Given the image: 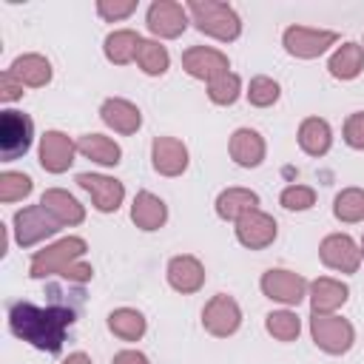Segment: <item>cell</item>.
<instances>
[{
  "mask_svg": "<svg viewBox=\"0 0 364 364\" xmlns=\"http://www.w3.org/2000/svg\"><path fill=\"white\" fill-rule=\"evenodd\" d=\"M63 364H91V358H88L85 353H74V355H68Z\"/></svg>",
  "mask_w": 364,
  "mask_h": 364,
  "instance_id": "cell-42",
  "label": "cell"
},
{
  "mask_svg": "<svg viewBox=\"0 0 364 364\" xmlns=\"http://www.w3.org/2000/svg\"><path fill=\"white\" fill-rule=\"evenodd\" d=\"M256 205H259V196L253 191H247V188H228L216 199V213L222 219H239L242 213L253 210Z\"/></svg>",
  "mask_w": 364,
  "mask_h": 364,
  "instance_id": "cell-26",
  "label": "cell"
},
{
  "mask_svg": "<svg viewBox=\"0 0 364 364\" xmlns=\"http://www.w3.org/2000/svg\"><path fill=\"white\" fill-rule=\"evenodd\" d=\"M262 290L267 299H276V301H284V304H299L304 299V290H307V282L290 270H267L262 276Z\"/></svg>",
  "mask_w": 364,
  "mask_h": 364,
  "instance_id": "cell-14",
  "label": "cell"
},
{
  "mask_svg": "<svg viewBox=\"0 0 364 364\" xmlns=\"http://www.w3.org/2000/svg\"><path fill=\"white\" fill-rule=\"evenodd\" d=\"M40 205L60 222V225H80L82 222V205L74 199V196H68L65 191H57V188H51V191H46L43 193V199H40Z\"/></svg>",
  "mask_w": 364,
  "mask_h": 364,
  "instance_id": "cell-21",
  "label": "cell"
},
{
  "mask_svg": "<svg viewBox=\"0 0 364 364\" xmlns=\"http://www.w3.org/2000/svg\"><path fill=\"white\" fill-rule=\"evenodd\" d=\"M77 151L82 156L100 162V165H117L119 162V145L114 139L102 136V134H85V136H80Z\"/></svg>",
  "mask_w": 364,
  "mask_h": 364,
  "instance_id": "cell-27",
  "label": "cell"
},
{
  "mask_svg": "<svg viewBox=\"0 0 364 364\" xmlns=\"http://www.w3.org/2000/svg\"><path fill=\"white\" fill-rule=\"evenodd\" d=\"M136 46H139V34L131 28H119L105 37V57L117 65H125L136 57Z\"/></svg>",
  "mask_w": 364,
  "mask_h": 364,
  "instance_id": "cell-28",
  "label": "cell"
},
{
  "mask_svg": "<svg viewBox=\"0 0 364 364\" xmlns=\"http://www.w3.org/2000/svg\"><path fill=\"white\" fill-rule=\"evenodd\" d=\"M23 94V82L11 74V71H6L3 77H0V97L9 102V100H17Z\"/></svg>",
  "mask_w": 364,
  "mask_h": 364,
  "instance_id": "cell-39",
  "label": "cell"
},
{
  "mask_svg": "<svg viewBox=\"0 0 364 364\" xmlns=\"http://www.w3.org/2000/svg\"><path fill=\"white\" fill-rule=\"evenodd\" d=\"M111 364H148V358L142 353H136V350H122V353L114 355Z\"/></svg>",
  "mask_w": 364,
  "mask_h": 364,
  "instance_id": "cell-41",
  "label": "cell"
},
{
  "mask_svg": "<svg viewBox=\"0 0 364 364\" xmlns=\"http://www.w3.org/2000/svg\"><path fill=\"white\" fill-rule=\"evenodd\" d=\"M230 156L245 168H256L264 159V139L250 128H239L230 136Z\"/></svg>",
  "mask_w": 364,
  "mask_h": 364,
  "instance_id": "cell-19",
  "label": "cell"
},
{
  "mask_svg": "<svg viewBox=\"0 0 364 364\" xmlns=\"http://www.w3.org/2000/svg\"><path fill=\"white\" fill-rule=\"evenodd\" d=\"M85 253V242L77 239V236H68L46 250H37L34 259H31V276L34 279H43L48 273H63L68 264H74L80 256Z\"/></svg>",
  "mask_w": 364,
  "mask_h": 364,
  "instance_id": "cell-5",
  "label": "cell"
},
{
  "mask_svg": "<svg viewBox=\"0 0 364 364\" xmlns=\"http://www.w3.org/2000/svg\"><path fill=\"white\" fill-rule=\"evenodd\" d=\"M100 114H102V119H105L114 131H119V134H134V131L139 128V122H142L139 108L131 105L128 100H119V97L105 100L102 108H100Z\"/></svg>",
  "mask_w": 364,
  "mask_h": 364,
  "instance_id": "cell-18",
  "label": "cell"
},
{
  "mask_svg": "<svg viewBox=\"0 0 364 364\" xmlns=\"http://www.w3.org/2000/svg\"><path fill=\"white\" fill-rule=\"evenodd\" d=\"M23 85H46L51 80V65L46 57L40 54H23L14 60V65L9 68Z\"/></svg>",
  "mask_w": 364,
  "mask_h": 364,
  "instance_id": "cell-25",
  "label": "cell"
},
{
  "mask_svg": "<svg viewBox=\"0 0 364 364\" xmlns=\"http://www.w3.org/2000/svg\"><path fill=\"white\" fill-rule=\"evenodd\" d=\"M338 40L336 31H318V28H307V26H290L284 31V48L293 57H318L321 51H327L333 43Z\"/></svg>",
  "mask_w": 364,
  "mask_h": 364,
  "instance_id": "cell-6",
  "label": "cell"
},
{
  "mask_svg": "<svg viewBox=\"0 0 364 364\" xmlns=\"http://www.w3.org/2000/svg\"><path fill=\"white\" fill-rule=\"evenodd\" d=\"M14 225H17V242H20L23 247L40 242L43 236H51V233L60 228V222H57L43 205L23 208V210L14 216Z\"/></svg>",
  "mask_w": 364,
  "mask_h": 364,
  "instance_id": "cell-11",
  "label": "cell"
},
{
  "mask_svg": "<svg viewBox=\"0 0 364 364\" xmlns=\"http://www.w3.org/2000/svg\"><path fill=\"white\" fill-rule=\"evenodd\" d=\"M168 210H165V202L148 191H139L136 199H134V208H131V219L136 222V228L142 230H156L162 222H165Z\"/></svg>",
  "mask_w": 364,
  "mask_h": 364,
  "instance_id": "cell-22",
  "label": "cell"
},
{
  "mask_svg": "<svg viewBox=\"0 0 364 364\" xmlns=\"http://www.w3.org/2000/svg\"><path fill=\"white\" fill-rule=\"evenodd\" d=\"M336 216L341 222H361L364 219V191L361 188H347L336 196V205H333Z\"/></svg>",
  "mask_w": 364,
  "mask_h": 364,
  "instance_id": "cell-31",
  "label": "cell"
},
{
  "mask_svg": "<svg viewBox=\"0 0 364 364\" xmlns=\"http://www.w3.org/2000/svg\"><path fill=\"white\" fill-rule=\"evenodd\" d=\"M239 321H242L239 304L230 296H225V293L213 296L205 304V310H202V324L213 336H230V333H236L239 330Z\"/></svg>",
  "mask_w": 364,
  "mask_h": 364,
  "instance_id": "cell-8",
  "label": "cell"
},
{
  "mask_svg": "<svg viewBox=\"0 0 364 364\" xmlns=\"http://www.w3.org/2000/svg\"><path fill=\"white\" fill-rule=\"evenodd\" d=\"M347 301V284L336 282V279H316L310 284V304H313V313H333L336 307H341Z\"/></svg>",
  "mask_w": 364,
  "mask_h": 364,
  "instance_id": "cell-20",
  "label": "cell"
},
{
  "mask_svg": "<svg viewBox=\"0 0 364 364\" xmlns=\"http://www.w3.org/2000/svg\"><path fill=\"white\" fill-rule=\"evenodd\" d=\"M310 333L316 338V344L333 355L338 353H347L355 333H353V324L344 321L341 316H330V313H313L310 318Z\"/></svg>",
  "mask_w": 364,
  "mask_h": 364,
  "instance_id": "cell-3",
  "label": "cell"
},
{
  "mask_svg": "<svg viewBox=\"0 0 364 364\" xmlns=\"http://www.w3.org/2000/svg\"><path fill=\"white\" fill-rule=\"evenodd\" d=\"M236 236L245 247L262 250L276 239V219L262 213L259 208H253V210H247L236 219Z\"/></svg>",
  "mask_w": 364,
  "mask_h": 364,
  "instance_id": "cell-7",
  "label": "cell"
},
{
  "mask_svg": "<svg viewBox=\"0 0 364 364\" xmlns=\"http://www.w3.org/2000/svg\"><path fill=\"white\" fill-rule=\"evenodd\" d=\"M31 191V179L26 173H3L0 176V199L3 202H14L20 196H26Z\"/></svg>",
  "mask_w": 364,
  "mask_h": 364,
  "instance_id": "cell-35",
  "label": "cell"
},
{
  "mask_svg": "<svg viewBox=\"0 0 364 364\" xmlns=\"http://www.w3.org/2000/svg\"><path fill=\"white\" fill-rule=\"evenodd\" d=\"M74 148L77 145L65 134L48 131V134H43V142H40V165L51 173H60L74 162Z\"/></svg>",
  "mask_w": 364,
  "mask_h": 364,
  "instance_id": "cell-15",
  "label": "cell"
},
{
  "mask_svg": "<svg viewBox=\"0 0 364 364\" xmlns=\"http://www.w3.org/2000/svg\"><path fill=\"white\" fill-rule=\"evenodd\" d=\"M188 26V9L173 0H156L148 9V28L159 37H179Z\"/></svg>",
  "mask_w": 364,
  "mask_h": 364,
  "instance_id": "cell-9",
  "label": "cell"
},
{
  "mask_svg": "<svg viewBox=\"0 0 364 364\" xmlns=\"http://www.w3.org/2000/svg\"><path fill=\"white\" fill-rule=\"evenodd\" d=\"M239 88H242L239 77H236L233 71H228V74H222V77H216V80L208 82V97H210L216 105H230V102H236Z\"/></svg>",
  "mask_w": 364,
  "mask_h": 364,
  "instance_id": "cell-32",
  "label": "cell"
},
{
  "mask_svg": "<svg viewBox=\"0 0 364 364\" xmlns=\"http://www.w3.org/2000/svg\"><path fill=\"white\" fill-rule=\"evenodd\" d=\"M154 168L165 176H176L188 168V148L173 136L154 139Z\"/></svg>",
  "mask_w": 364,
  "mask_h": 364,
  "instance_id": "cell-16",
  "label": "cell"
},
{
  "mask_svg": "<svg viewBox=\"0 0 364 364\" xmlns=\"http://www.w3.org/2000/svg\"><path fill=\"white\" fill-rule=\"evenodd\" d=\"M34 125L23 111H3L0 114V154L6 162L23 156L31 148Z\"/></svg>",
  "mask_w": 364,
  "mask_h": 364,
  "instance_id": "cell-4",
  "label": "cell"
},
{
  "mask_svg": "<svg viewBox=\"0 0 364 364\" xmlns=\"http://www.w3.org/2000/svg\"><path fill=\"white\" fill-rule=\"evenodd\" d=\"M77 185L91 193L97 210H102V213L117 210L119 202H122V196H125L122 182H117V179H111V176H100V173H80V176H77Z\"/></svg>",
  "mask_w": 364,
  "mask_h": 364,
  "instance_id": "cell-13",
  "label": "cell"
},
{
  "mask_svg": "<svg viewBox=\"0 0 364 364\" xmlns=\"http://www.w3.org/2000/svg\"><path fill=\"white\" fill-rule=\"evenodd\" d=\"M185 9H188V14L193 17V23L202 34H210L216 40H236L239 31H242V20L228 3L191 0Z\"/></svg>",
  "mask_w": 364,
  "mask_h": 364,
  "instance_id": "cell-2",
  "label": "cell"
},
{
  "mask_svg": "<svg viewBox=\"0 0 364 364\" xmlns=\"http://www.w3.org/2000/svg\"><path fill=\"white\" fill-rule=\"evenodd\" d=\"M182 65H185V71L191 77H199V80H208V82L222 77V74H228V68H230L228 57L222 51H216V48H208V46L188 48L182 54Z\"/></svg>",
  "mask_w": 364,
  "mask_h": 364,
  "instance_id": "cell-10",
  "label": "cell"
},
{
  "mask_svg": "<svg viewBox=\"0 0 364 364\" xmlns=\"http://www.w3.org/2000/svg\"><path fill=\"white\" fill-rule=\"evenodd\" d=\"M136 9V3L134 0H125V3H111V0H100L97 3V11H100V17H105V20H122V17H128L131 11Z\"/></svg>",
  "mask_w": 364,
  "mask_h": 364,
  "instance_id": "cell-38",
  "label": "cell"
},
{
  "mask_svg": "<svg viewBox=\"0 0 364 364\" xmlns=\"http://www.w3.org/2000/svg\"><path fill=\"white\" fill-rule=\"evenodd\" d=\"M247 100L259 108H267L279 100V82L270 80V77H253L250 80V88H247Z\"/></svg>",
  "mask_w": 364,
  "mask_h": 364,
  "instance_id": "cell-34",
  "label": "cell"
},
{
  "mask_svg": "<svg viewBox=\"0 0 364 364\" xmlns=\"http://www.w3.org/2000/svg\"><path fill=\"white\" fill-rule=\"evenodd\" d=\"M168 282L179 293H196L205 282V267L193 256H173L168 264Z\"/></svg>",
  "mask_w": 364,
  "mask_h": 364,
  "instance_id": "cell-17",
  "label": "cell"
},
{
  "mask_svg": "<svg viewBox=\"0 0 364 364\" xmlns=\"http://www.w3.org/2000/svg\"><path fill=\"white\" fill-rule=\"evenodd\" d=\"M134 60L139 63V68L145 74H165V68H168V51H165V46H159L154 40H139Z\"/></svg>",
  "mask_w": 364,
  "mask_h": 364,
  "instance_id": "cell-30",
  "label": "cell"
},
{
  "mask_svg": "<svg viewBox=\"0 0 364 364\" xmlns=\"http://www.w3.org/2000/svg\"><path fill=\"white\" fill-rule=\"evenodd\" d=\"M327 68H330V74L338 77V80H353V77H358L361 68H364V48H361L358 43H344V46L330 57Z\"/></svg>",
  "mask_w": 364,
  "mask_h": 364,
  "instance_id": "cell-23",
  "label": "cell"
},
{
  "mask_svg": "<svg viewBox=\"0 0 364 364\" xmlns=\"http://www.w3.org/2000/svg\"><path fill=\"white\" fill-rule=\"evenodd\" d=\"M301 324H299V316L296 313H287V310H279V313H270L267 316V333L279 341H293L299 336Z\"/></svg>",
  "mask_w": 364,
  "mask_h": 364,
  "instance_id": "cell-33",
  "label": "cell"
},
{
  "mask_svg": "<svg viewBox=\"0 0 364 364\" xmlns=\"http://www.w3.org/2000/svg\"><path fill=\"white\" fill-rule=\"evenodd\" d=\"M321 253V262L333 270H341V273H355L358 270V262H361V250L355 247V242L347 236V233H333L321 242L318 247Z\"/></svg>",
  "mask_w": 364,
  "mask_h": 364,
  "instance_id": "cell-12",
  "label": "cell"
},
{
  "mask_svg": "<svg viewBox=\"0 0 364 364\" xmlns=\"http://www.w3.org/2000/svg\"><path fill=\"white\" fill-rule=\"evenodd\" d=\"M91 267L88 264H80V262H74V264H68L65 270H63V276L68 279V282H88L91 279Z\"/></svg>",
  "mask_w": 364,
  "mask_h": 364,
  "instance_id": "cell-40",
  "label": "cell"
},
{
  "mask_svg": "<svg viewBox=\"0 0 364 364\" xmlns=\"http://www.w3.org/2000/svg\"><path fill=\"white\" fill-rule=\"evenodd\" d=\"M313 202H316L313 188L290 185V188H284V191H282V205H284L287 210H307Z\"/></svg>",
  "mask_w": 364,
  "mask_h": 364,
  "instance_id": "cell-36",
  "label": "cell"
},
{
  "mask_svg": "<svg viewBox=\"0 0 364 364\" xmlns=\"http://www.w3.org/2000/svg\"><path fill=\"white\" fill-rule=\"evenodd\" d=\"M344 139H347V145L364 151V111L347 117V122H344Z\"/></svg>",
  "mask_w": 364,
  "mask_h": 364,
  "instance_id": "cell-37",
  "label": "cell"
},
{
  "mask_svg": "<svg viewBox=\"0 0 364 364\" xmlns=\"http://www.w3.org/2000/svg\"><path fill=\"white\" fill-rule=\"evenodd\" d=\"M108 327L114 336H119L125 341H136L145 333V318H142V313H136L131 307H119L108 316Z\"/></svg>",
  "mask_w": 364,
  "mask_h": 364,
  "instance_id": "cell-29",
  "label": "cell"
},
{
  "mask_svg": "<svg viewBox=\"0 0 364 364\" xmlns=\"http://www.w3.org/2000/svg\"><path fill=\"white\" fill-rule=\"evenodd\" d=\"M48 293H51V301L46 307L31 304V301L11 304L9 324H11V333L14 336H20L23 341L34 344L37 350L57 353L63 347V341H65L68 327L77 321L82 293L74 296V299L63 287H48Z\"/></svg>",
  "mask_w": 364,
  "mask_h": 364,
  "instance_id": "cell-1",
  "label": "cell"
},
{
  "mask_svg": "<svg viewBox=\"0 0 364 364\" xmlns=\"http://www.w3.org/2000/svg\"><path fill=\"white\" fill-rule=\"evenodd\" d=\"M330 142H333V134H330V125L318 117H310L301 122L299 128V145L310 154V156H321L330 151Z\"/></svg>",
  "mask_w": 364,
  "mask_h": 364,
  "instance_id": "cell-24",
  "label": "cell"
}]
</instances>
